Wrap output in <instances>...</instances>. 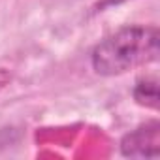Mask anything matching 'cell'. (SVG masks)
I'll list each match as a JSON object with an SVG mask.
<instances>
[{"mask_svg":"<svg viewBox=\"0 0 160 160\" xmlns=\"http://www.w3.org/2000/svg\"><path fill=\"white\" fill-rule=\"evenodd\" d=\"M158 55V30L154 27H126L98 43L92 66L98 73L115 75L147 64Z\"/></svg>","mask_w":160,"mask_h":160,"instance_id":"1","label":"cell"},{"mask_svg":"<svg viewBox=\"0 0 160 160\" xmlns=\"http://www.w3.org/2000/svg\"><path fill=\"white\" fill-rule=\"evenodd\" d=\"M134 96L139 104L143 106H151L156 108L158 106V89H156V81H149V79H143V81L138 83Z\"/></svg>","mask_w":160,"mask_h":160,"instance_id":"3","label":"cell"},{"mask_svg":"<svg viewBox=\"0 0 160 160\" xmlns=\"http://www.w3.org/2000/svg\"><path fill=\"white\" fill-rule=\"evenodd\" d=\"M122 154L143 158V156H156L158 154V124L152 122L149 126H141L136 132L128 134L122 139Z\"/></svg>","mask_w":160,"mask_h":160,"instance_id":"2","label":"cell"}]
</instances>
